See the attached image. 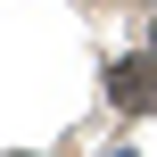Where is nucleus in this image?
Wrapping results in <instances>:
<instances>
[{
    "label": "nucleus",
    "mask_w": 157,
    "mask_h": 157,
    "mask_svg": "<svg viewBox=\"0 0 157 157\" xmlns=\"http://www.w3.org/2000/svg\"><path fill=\"white\" fill-rule=\"evenodd\" d=\"M108 91H116L124 116H149V108H157V66H149V58H124V66L108 75Z\"/></svg>",
    "instance_id": "nucleus-1"
}]
</instances>
